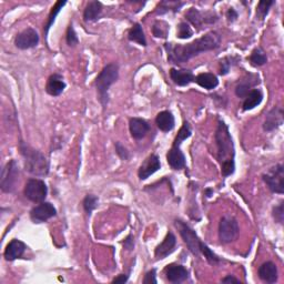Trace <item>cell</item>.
<instances>
[{
	"instance_id": "f6af8a7d",
	"label": "cell",
	"mask_w": 284,
	"mask_h": 284,
	"mask_svg": "<svg viewBox=\"0 0 284 284\" xmlns=\"http://www.w3.org/2000/svg\"><path fill=\"white\" fill-rule=\"evenodd\" d=\"M128 280H129V275H127V274H120V275H118L116 279H114V283H126V282H128Z\"/></svg>"
},
{
	"instance_id": "8d00e7d4",
	"label": "cell",
	"mask_w": 284,
	"mask_h": 284,
	"mask_svg": "<svg viewBox=\"0 0 284 284\" xmlns=\"http://www.w3.org/2000/svg\"><path fill=\"white\" fill-rule=\"evenodd\" d=\"M193 36V30L188 22H181L178 27L176 37L180 39H189Z\"/></svg>"
},
{
	"instance_id": "ac0fdd59",
	"label": "cell",
	"mask_w": 284,
	"mask_h": 284,
	"mask_svg": "<svg viewBox=\"0 0 284 284\" xmlns=\"http://www.w3.org/2000/svg\"><path fill=\"white\" fill-rule=\"evenodd\" d=\"M27 250V245L22 241L14 239L11 240L5 248L4 257L7 261H14L23 256V253Z\"/></svg>"
},
{
	"instance_id": "bcb514c9",
	"label": "cell",
	"mask_w": 284,
	"mask_h": 284,
	"mask_svg": "<svg viewBox=\"0 0 284 284\" xmlns=\"http://www.w3.org/2000/svg\"><path fill=\"white\" fill-rule=\"evenodd\" d=\"M222 283H240V280L236 279L233 275H228L222 279Z\"/></svg>"
},
{
	"instance_id": "4dcf8cb0",
	"label": "cell",
	"mask_w": 284,
	"mask_h": 284,
	"mask_svg": "<svg viewBox=\"0 0 284 284\" xmlns=\"http://www.w3.org/2000/svg\"><path fill=\"white\" fill-rule=\"evenodd\" d=\"M169 29H170V26L168 25L167 22L163 21V20H157L155 23H153L152 33L157 38L165 39L168 37Z\"/></svg>"
},
{
	"instance_id": "2e32d148",
	"label": "cell",
	"mask_w": 284,
	"mask_h": 284,
	"mask_svg": "<svg viewBox=\"0 0 284 284\" xmlns=\"http://www.w3.org/2000/svg\"><path fill=\"white\" fill-rule=\"evenodd\" d=\"M283 124V110L280 106L272 108L269 114L266 115L263 123V129L266 132H271L273 130L281 127Z\"/></svg>"
},
{
	"instance_id": "b9f144b4",
	"label": "cell",
	"mask_w": 284,
	"mask_h": 284,
	"mask_svg": "<svg viewBox=\"0 0 284 284\" xmlns=\"http://www.w3.org/2000/svg\"><path fill=\"white\" fill-rule=\"evenodd\" d=\"M221 69H220V75L224 76V75H227L229 71H230V67L232 66V63H231L230 61V58H224L223 60H221Z\"/></svg>"
},
{
	"instance_id": "ba28073f",
	"label": "cell",
	"mask_w": 284,
	"mask_h": 284,
	"mask_svg": "<svg viewBox=\"0 0 284 284\" xmlns=\"http://www.w3.org/2000/svg\"><path fill=\"white\" fill-rule=\"evenodd\" d=\"M262 179L273 193H284V167L282 163L270 168L265 173H263Z\"/></svg>"
},
{
	"instance_id": "d590c367",
	"label": "cell",
	"mask_w": 284,
	"mask_h": 284,
	"mask_svg": "<svg viewBox=\"0 0 284 284\" xmlns=\"http://www.w3.org/2000/svg\"><path fill=\"white\" fill-rule=\"evenodd\" d=\"M275 4V2H260L257 6V18L263 20L268 16L270 8Z\"/></svg>"
},
{
	"instance_id": "3957f363",
	"label": "cell",
	"mask_w": 284,
	"mask_h": 284,
	"mask_svg": "<svg viewBox=\"0 0 284 284\" xmlns=\"http://www.w3.org/2000/svg\"><path fill=\"white\" fill-rule=\"evenodd\" d=\"M19 150L25 159V169L36 176H46L49 173V161L39 150L33 149L26 142H19Z\"/></svg>"
},
{
	"instance_id": "f1b7e54d",
	"label": "cell",
	"mask_w": 284,
	"mask_h": 284,
	"mask_svg": "<svg viewBox=\"0 0 284 284\" xmlns=\"http://www.w3.org/2000/svg\"><path fill=\"white\" fill-rule=\"evenodd\" d=\"M66 4H67L66 2H57L55 4V6L52 7L50 14H49V17H48V20H47L45 28H44L45 37H47V34H48L51 26L53 25V22H55V20H56V17L58 16L59 13H60L61 9L64 7V6H66Z\"/></svg>"
},
{
	"instance_id": "7c38bea8",
	"label": "cell",
	"mask_w": 284,
	"mask_h": 284,
	"mask_svg": "<svg viewBox=\"0 0 284 284\" xmlns=\"http://www.w3.org/2000/svg\"><path fill=\"white\" fill-rule=\"evenodd\" d=\"M188 21L192 23L194 27L201 29L203 25H210L218 20V16L215 13H201L197 8H190L186 14Z\"/></svg>"
},
{
	"instance_id": "cb8c5ba5",
	"label": "cell",
	"mask_w": 284,
	"mask_h": 284,
	"mask_svg": "<svg viewBox=\"0 0 284 284\" xmlns=\"http://www.w3.org/2000/svg\"><path fill=\"white\" fill-rule=\"evenodd\" d=\"M194 82L203 89H206V90H212V89H216L218 87L219 79L216 75L211 73H204L195 76Z\"/></svg>"
},
{
	"instance_id": "ffe728a7",
	"label": "cell",
	"mask_w": 284,
	"mask_h": 284,
	"mask_svg": "<svg viewBox=\"0 0 284 284\" xmlns=\"http://www.w3.org/2000/svg\"><path fill=\"white\" fill-rule=\"evenodd\" d=\"M170 78L176 86L186 87L194 82V75L191 70L187 69H170Z\"/></svg>"
},
{
	"instance_id": "6da1fadb",
	"label": "cell",
	"mask_w": 284,
	"mask_h": 284,
	"mask_svg": "<svg viewBox=\"0 0 284 284\" xmlns=\"http://www.w3.org/2000/svg\"><path fill=\"white\" fill-rule=\"evenodd\" d=\"M221 36L217 31H209L201 38L193 40L186 45L165 44L164 48L168 53V61L180 64L188 62L193 57L200 53L217 49L220 47Z\"/></svg>"
},
{
	"instance_id": "4316f807",
	"label": "cell",
	"mask_w": 284,
	"mask_h": 284,
	"mask_svg": "<svg viewBox=\"0 0 284 284\" xmlns=\"http://www.w3.org/2000/svg\"><path fill=\"white\" fill-rule=\"evenodd\" d=\"M263 100V92L260 89H252V90L246 94L243 102V110L248 111L258 106Z\"/></svg>"
},
{
	"instance_id": "44dd1931",
	"label": "cell",
	"mask_w": 284,
	"mask_h": 284,
	"mask_svg": "<svg viewBox=\"0 0 284 284\" xmlns=\"http://www.w3.org/2000/svg\"><path fill=\"white\" fill-rule=\"evenodd\" d=\"M66 82H64L62 76L55 74L50 76L47 81L46 85V91L52 97H58L63 92L64 88H66Z\"/></svg>"
},
{
	"instance_id": "ee69618b",
	"label": "cell",
	"mask_w": 284,
	"mask_h": 284,
	"mask_svg": "<svg viewBox=\"0 0 284 284\" xmlns=\"http://www.w3.org/2000/svg\"><path fill=\"white\" fill-rule=\"evenodd\" d=\"M227 18H228V20L231 21V22H233L236 20V18H238V13L234 10V8H230L228 11H227Z\"/></svg>"
},
{
	"instance_id": "e575fe53",
	"label": "cell",
	"mask_w": 284,
	"mask_h": 284,
	"mask_svg": "<svg viewBox=\"0 0 284 284\" xmlns=\"http://www.w3.org/2000/svg\"><path fill=\"white\" fill-rule=\"evenodd\" d=\"M200 252L203 254L204 258L206 259V261H208L210 264L215 265V264L220 262V259H219V257L217 256V254L213 252V251H211L210 247L206 245L205 243H203V242H202V244H201V246H200Z\"/></svg>"
},
{
	"instance_id": "d4e9b609",
	"label": "cell",
	"mask_w": 284,
	"mask_h": 284,
	"mask_svg": "<svg viewBox=\"0 0 284 284\" xmlns=\"http://www.w3.org/2000/svg\"><path fill=\"white\" fill-rule=\"evenodd\" d=\"M260 82L259 77L257 76H250L247 79H243L241 80V82H239V85L235 87V94L239 98H245L246 94L252 90V88L258 85Z\"/></svg>"
},
{
	"instance_id": "277c9868",
	"label": "cell",
	"mask_w": 284,
	"mask_h": 284,
	"mask_svg": "<svg viewBox=\"0 0 284 284\" xmlns=\"http://www.w3.org/2000/svg\"><path fill=\"white\" fill-rule=\"evenodd\" d=\"M119 78V66L117 63H109L100 71V74L94 80V86H96L99 101L103 106L106 108L109 104V89L115 84Z\"/></svg>"
},
{
	"instance_id": "83f0119b",
	"label": "cell",
	"mask_w": 284,
	"mask_h": 284,
	"mask_svg": "<svg viewBox=\"0 0 284 284\" xmlns=\"http://www.w3.org/2000/svg\"><path fill=\"white\" fill-rule=\"evenodd\" d=\"M128 39L130 41H133V43L139 44L140 46H144V47L147 46L146 36L140 23H134L132 28L130 29L128 33Z\"/></svg>"
},
{
	"instance_id": "7402d4cb",
	"label": "cell",
	"mask_w": 284,
	"mask_h": 284,
	"mask_svg": "<svg viewBox=\"0 0 284 284\" xmlns=\"http://www.w3.org/2000/svg\"><path fill=\"white\" fill-rule=\"evenodd\" d=\"M259 277L266 283H275L277 281V268L275 263L268 261L264 262L258 270Z\"/></svg>"
},
{
	"instance_id": "ab89813d",
	"label": "cell",
	"mask_w": 284,
	"mask_h": 284,
	"mask_svg": "<svg viewBox=\"0 0 284 284\" xmlns=\"http://www.w3.org/2000/svg\"><path fill=\"white\" fill-rule=\"evenodd\" d=\"M115 148H116V153L121 160H128L130 158V153L128 151V149L124 147L121 142H116L115 144Z\"/></svg>"
},
{
	"instance_id": "8fae6325",
	"label": "cell",
	"mask_w": 284,
	"mask_h": 284,
	"mask_svg": "<svg viewBox=\"0 0 284 284\" xmlns=\"http://www.w3.org/2000/svg\"><path fill=\"white\" fill-rule=\"evenodd\" d=\"M57 216V210L50 202H40L30 211V219L34 223H44Z\"/></svg>"
},
{
	"instance_id": "74e56055",
	"label": "cell",
	"mask_w": 284,
	"mask_h": 284,
	"mask_svg": "<svg viewBox=\"0 0 284 284\" xmlns=\"http://www.w3.org/2000/svg\"><path fill=\"white\" fill-rule=\"evenodd\" d=\"M66 40H67V45L69 47H75L79 44V38L78 36L76 33L75 28L73 26V23H70L68 29H67V33H66Z\"/></svg>"
},
{
	"instance_id": "52a82bcc",
	"label": "cell",
	"mask_w": 284,
	"mask_h": 284,
	"mask_svg": "<svg viewBox=\"0 0 284 284\" xmlns=\"http://www.w3.org/2000/svg\"><path fill=\"white\" fill-rule=\"evenodd\" d=\"M18 179H19V165H18L16 160H10V161L5 165L2 172L0 188H2L3 192H14L18 183Z\"/></svg>"
},
{
	"instance_id": "f546056e",
	"label": "cell",
	"mask_w": 284,
	"mask_h": 284,
	"mask_svg": "<svg viewBox=\"0 0 284 284\" xmlns=\"http://www.w3.org/2000/svg\"><path fill=\"white\" fill-rule=\"evenodd\" d=\"M248 61L254 67H261L268 62V57H266L262 48H256L251 52L250 57H248Z\"/></svg>"
},
{
	"instance_id": "5b68a950",
	"label": "cell",
	"mask_w": 284,
	"mask_h": 284,
	"mask_svg": "<svg viewBox=\"0 0 284 284\" xmlns=\"http://www.w3.org/2000/svg\"><path fill=\"white\" fill-rule=\"evenodd\" d=\"M240 233L239 223L232 216H224L219 223V240L221 243L228 244L238 239Z\"/></svg>"
},
{
	"instance_id": "7dc6e473",
	"label": "cell",
	"mask_w": 284,
	"mask_h": 284,
	"mask_svg": "<svg viewBox=\"0 0 284 284\" xmlns=\"http://www.w3.org/2000/svg\"><path fill=\"white\" fill-rule=\"evenodd\" d=\"M204 192H205V195H206V197L210 198L211 195H212V193H213V190H211V189H206V190H205Z\"/></svg>"
},
{
	"instance_id": "7a4b0ae2",
	"label": "cell",
	"mask_w": 284,
	"mask_h": 284,
	"mask_svg": "<svg viewBox=\"0 0 284 284\" xmlns=\"http://www.w3.org/2000/svg\"><path fill=\"white\" fill-rule=\"evenodd\" d=\"M215 140L217 146V159L221 165V173L224 178H227L233 174L235 170V149L229 128L223 120H218Z\"/></svg>"
},
{
	"instance_id": "484cf974",
	"label": "cell",
	"mask_w": 284,
	"mask_h": 284,
	"mask_svg": "<svg viewBox=\"0 0 284 284\" xmlns=\"http://www.w3.org/2000/svg\"><path fill=\"white\" fill-rule=\"evenodd\" d=\"M102 13V4L97 0L89 2L84 11V20L86 22L97 20L99 16Z\"/></svg>"
},
{
	"instance_id": "d6a6232c",
	"label": "cell",
	"mask_w": 284,
	"mask_h": 284,
	"mask_svg": "<svg viewBox=\"0 0 284 284\" xmlns=\"http://www.w3.org/2000/svg\"><path fill=\"white\" fill-rule=\"evenodd\" d=\"M183 5H185V4L179 3V2H162V3H160L157 13L160 14V15H162V14L168 13V11H171V10L174 11V13H176V11L180 10V8L182 7Z\"/></svg>"
},
{
	"instance_id": "f35d334b",
	"label": "cell",
	"mask_w": 284,
	"mask_h": 284,
	"mask_svg": "<svg viewBox=\"0 0 284 284\" xmlns=\"http://www.w3.org/2000/svg\"><path fill=\"white\" fill-rule=\"evenodd\" d=\"M283 206H284V202H283V201H281L279 204L275 205L274 208H273V218H274V220L277 223H280V224H283V221H284V210H283Z\"/></svg>"
},
{
	"instance_id": "d6986e66",
	"label": "cell",
	"mask_w": 284,
	"mask_h": 284,
	"mask_svg": "<svg viewBox=\"0 0 284 284\" xmlns=\"http://www.w3.org/2000/svg\"><path fill=\"white\" fill-rule=\"evenodd\" d=\"M167 161L171 169L173 170H182L186 168V157L181 151L180 146L172 145L167 153Z\"/></svg>"
},
{
	"instance_id": "9c48e42d",
	"label": "cell",
	"mask_w": 284,
	"mask_h": 284,
	"mask_svg": "<svg viewBox=\"0 0 284 284\" xmlns=\"http://www.w3.org/2000/svg\"><path fill=\"white\" fill-rule=\"evenodd\" d=\"M48 194V188H47L45 181L40 179H29L25 186V195L28 200L32 201L34 203L44 202Z\"/></svg>"
},
{
	"instance_id": "9a60e30c",
	"label": "cell",
	"mask_w": 284,
	"mask_h": 284,
	"mask_svg": "<svg viewBox=\"0 0 284 284\" xmlns=\"http://www.w3.org/2000/svg\"><path fill=\"white\" fill-rule=\"evenodd\" d=\"M164 274L167 280L171 283H181L189 277L188 270L183 265L176 263H171L165 266Z\"/></svg>"
},
{
	"instance_id": "4fadbf2b",
	"label": "cell",
	"mask_w": 284,
	"mask_h": 284,
	"mask_svg": "<svg viewBox=\"0 0 284 284\" xmlns=\"http://www.w3.org/2000/svg\"><path fill=\"white\" fill-rule=\"evenodd\" d=\"M161 168V162H160L159 157L156 153H152L148 157L142 164L140 165L138 175L140 180H146L148 178L151 176L153 173H156L157 171Z\"/></svg>"
},
{
	"instance_id": "603a6c76",
	"label": "cell",
	"mask_w": 284,
	"mask_h": 284,
	"mask_svg": "<svg viewBox=\"0 0 284 284\" xmlns=\"http://www.w3.org/2000/svg\"><path fill=\"white\" fill-rule=\"evenodd\" d=\"M156 123H157V127L161 130V131L169 132L171 130H173L175 126L174 116L172 115V112H170L168 110L159 112L156 118Z\"/></svg>"
},
{
	"instance_id": "1f68e13d",
	"label": "cell",
	"mask_w": 284,
	"mask_h": 284,
	"mask_svg": "<svg viewBox=\"0 0 284 284\" xmlns=\"http://www.w3.org/2000/svg\"><path fill=\"white\" fill-rule=\"evenodd\" d=\"M191 134H192V130H191L190 123L187 122V121H186V122H183L182 127L180 128L179 132H178L176 137L174 138V141H173V144H172V145L181 146V144H182L183 141L191 137Z\"/></svg>"
},
{
	"instance_id": "836d02e7",
	"label": "cell",
	"mask_w": 284,
	"mask_h": 284,
	"mask_svg": "<svg viewBox=\"0 0 284 284\" xmlns=\"http://www.w3.org/2000/svg\"><path fill=\"white\" fill-rule=\"evenodd\" d=\"M98 202H99V199L98 197H96V195L87 194L85 197L84 201H82V205H84V209L89 217L91 216L92 211L98 206Z\"/></svg>"
},
{
	"instance_id": "60d3db41",
	"label": "cell",
	"mask_w": 284,
	"mask_h": 284,
	"mask_svg": "<svg viewBox=\"0 0 284 284\" xmlns=\"http://www.w3.org/2000/svg\"><path fill=\"white\" fill-rule=\"evenodd\" d=\"M145 284H149V283H153V284H157V271L156 269H152L151 271L147 272V274L145 275V280H144Z\"/></svg>"
},
{
	"instance_id": "e0dca14e",
	"label": "cell",
	"mask_w": 284,
	"mask_h": 284,
	"mask_svg": "<svg viewBox=\"0 0 284 284\" xmlns=\"http://www.w3.org/2000/svg\"><path fill=\"white\" fill-rule=\"evenodd\" d=\"M129 129L133 139L141 140L150 131L151 127L149 122L146 121L145 119H141V118H131L129 121Z\"/></svg>"
},
{
	"instance_id": "30bf717a",
	"label": "cell",
	"mask_w": 284,
	"mask_h": 284,
	"mask_svg": "<svg viewBox=\"0 0 284 284\" xmlns=\"http://www.w3.org/2000/svg\"><path fill=\"white\" fill-rule=\"evenodd\" d=\"M39 40L38 32L33 28H27L16 36L15 46L21 50L31 49L38 46Z\"/></svg>"
},
{
	"instance_id": "7bdbcfd3",
	"label": "cell",
	"mask_w": 284,
	"mask_h": 284,
	"mask_svg": "<svg viewBox=\"0 0 284 284\" xmlns=\"http://www.w3.org/2000/svg\"><path fill=\"white\" fill-rule=\"evenodd\" d=\"M123 247L126 248L128 251H132L133 247H134V239H133V235L132 234H129L126 240L123 242Z\"/></svg>"
},
{
	"instance_id": "5bb4252c",
	"label": "cell",
	"mask_w": 284,
	"mask_h": 284,
	"mask_svg": "<svg viewBox=\"0 0 284 284\" xmlns=\"http://www.w3.org/2000/svg\"><path fill=\"white\" fill-rule=\"evenodd\" d=\"M175 245H176L175 235L171 232V231H169L167 235H165L164 240L156 247L155 257L158 260L165 259L167 257H169L170 254L173 253V251L175 250Z\"/></svg>"
},
{
	"instance_id": "8992f818",
	"label": "cell",
	"mask_w": 284,
	"mask_h": 284,
	"mask_svg": "<svg viewBox=\"0 0 284 284\" xmlns=\"http://www.w3.org/2000/svg\"><path fill=\"white\" fill-rule=\"evenodd\" d=\"M174 226L178 229V231H179L181 238L183 239V241H185V243L187 244L189 250H190L194 256L199 257L201 253L200 246L202 244V241L200 240L198 234L195 233V231L189 226V224L181 220H175Z\"/></svg>"
}]
</instances>
